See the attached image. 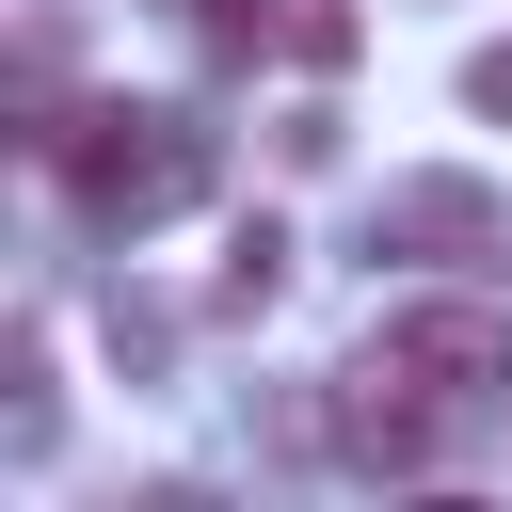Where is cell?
<instances>
[{"label":"cell","mask_w":512,"mask_h":512,"mask_svg":"<svg viewBox=\"0 0 512 512\" xmlns=\"http://www.w3.org/2000/svg\"><path fill=\"white\" fill-rule=\"evenodd\" d=\"M48 176L96 208V224H176L208 192V128L192 112H64L48 128Z\"/></svg>","instance_id":"6da1fadb"},{"label":"cell","mask_w":512,"mask_h":512,"mask_svg":"<svg viewBox=\"0 0 512 512\" xmlns=\"http://www.w3.org/2000/svg\"><path fill=\"white\" fill-rule=\"evenodd\" d=\"M368 352H384L400 384H432L448 416H464V400H512V320H480V304H400Z\"/></svg>","instance_id":"7a4b0ae2"},{"label":"cell","mask_w":512,"mask_h":512,"mask_svg":"<svg viewBox=\"0 0 512 512\" xmlns=\"http://www.w3.org/2000/svg\"><path fill=\"white\" fill-rule=\"evenodd\" d=\"M432 432H448V400H432V384H400L384 352L320 400V448H336V464H368V480H416V464H432Z\"/></svg>","instance_id":"3957f363"},{"label":"cell","mask_w":512,"mask_h":512,"mask_svg":"<svg viewBox=\"0 0 512 512\" xmlns=\"http://www.w3.org/2000/svg\"><path fill=\"white\" fill-rule=\"evenodd\" d=\"M384 256L480 272V256H512V208H496L480 176H400V192H384Z\"/></svg>","instance_id":"277c9868"},{"label":"cell","mask_w":512,"mask_h":512,"mask_svg":"<svg viewBox=\"0 0 512 512\" xmlns=\"http://www.w3.org/2000/svg\"><path fill=\"white\" fill-rule=\"evenodd\" d=\"M352 48H368V16H352V0H288V64H320V80H336Z\"/></svg>","instance_id":"5b68a950"},{"label":"cell","mask_w":512,"mask_h":512,"mask_svg":"<svg viewBox=\"0 0 512 512\" xmlns=\"http://www.w3.org/2000/svg\"><path fill=\"white\" fill-rule=\"evenodd\" d=\"M272 288H288V224H240V240H224V304H240V320H256V304H272Z\"/></svg>","instance_id":"8992f818"},{"label":"cell","mask_w":512,"mask_h":512,"mask_svg":"<svg viewBox=\"0 0 512 512\" xmlns=\"http://www.w3.org/2000/svg\"><path fill=\"white\" fill-rule=\"evenodd\" d=\"M192 32H208V48H272L288 16H272V0H192Z\"/></svg>","instance_id":"52a82bcc"},{"label":"cell","mask_w":512,"mask_h":512,"mask_svg":"<svg viewBox=\"0 0 512 512\" xmlns=\"http://www.w3.org/2000/svg\"><path fill=\"white\" fill-rule=\"evenodd\" d=\"M464 112H496V128H512V48H480V64H464Z\"/></svg>","instance_id":"ba28073f"}]
</instances>
